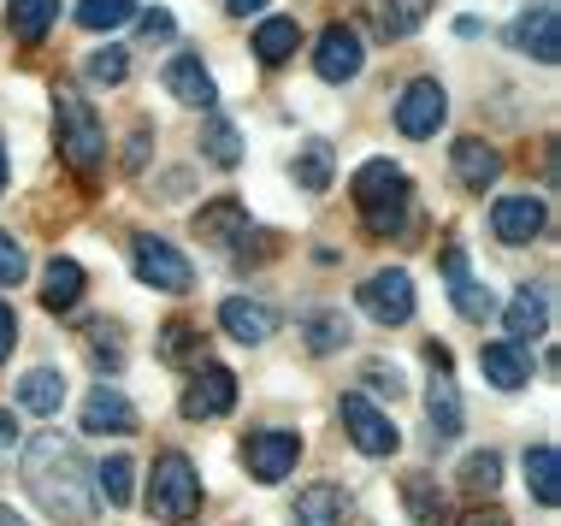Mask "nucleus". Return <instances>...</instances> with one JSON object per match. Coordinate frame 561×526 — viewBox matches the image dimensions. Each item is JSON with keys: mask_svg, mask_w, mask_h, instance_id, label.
Instances as JSON below:
<instances>
[{"mask_svg": "<svg viewBox=\"0 0 561 526\" xmlns=\"http://www.w3.org/2000/svg\"><path fill=\"white\" fill-rule=\"evenodd\" d=\"M24 485H30V498L42 503V515H54V521L83 526L95 515V479L83 468V449L71 438H59V432H36V438H30Z\"/></svg>", "mask_w": 561, "mask_h": 526, "instance_id": "nucleus-1", "label": "nucleus"}, {"mask_svg": "<svg viewBox=\"0 0 561 526\" xmlns=\"http://www.w3.org/2000/svg\"><path fill=\"white\" fill-rule=\"evenodd\" d=\"M355 207H360V225H367L373 237H397L408 225V178L402 167H390V160H367V167L355 172Z\"/></svg>", "mask_w": 561, "mask_h": 526, "instance_id": "nucleus-2", "label": "nucleus"}, {"mask_svg": "<svg viewBox=\"0 0 561 526\" xmlns=\"http://www.w3.org/2000/svg\"><path fill=\"white\" fill-rule=\"evenodd\" d=\"M54 130H59V155L83 178H95L101 160H107V130H101L95 107H89L78 89H54Z\"/></svg>", "mask_w": 561, "mask_h": 526, "instance_id": "nucleus-3", "label": "nucleus"}, {"mask_svg": "<svg viewBox=\"0 0 561 526\" xmlns=\"http://www.w3.org/2000/svg\"><path fill=\"white\" fill-rule=\"evenodd\" d=\"M148 508L165 521V526H184L202 515V479H195V461L165 449L154 461V479H148Z\"/></svg>", "mask_w": 561, "mask_h": 526, "instance_id": "nucleus-4", "label": "nucleus"}, {"mask_svg": "<svg viewBox=\"0 0 561 526\" xmlns=\"http://www.w3.org/2000/svg\"><path fill=\"white\" fill-rule=\"evenodd\" d=\"M337 414H343L348 444H355L360 456H397V449H402L397 420H390L385 409H373V397H360V390H348V397L337 402Z\"/></svg>", "mask_w": 561, "mask_h": 526, "instance_id": "nucleus-5", "label": "nucleus"}, {"mask_svg": "<svg viewBox=\"0 0 561 526\" xmlns=\"http://www.w3.org/2000/svg\"><path fill=\"white\" fill-rule=\"evenodd\" d=\"M130 266H136V278H142V284L172 290V296L195 284V266L172 243H165V237H136V243H130Z\"/></svg>", "mask_w": 561, "mask_h": 526, "instance_id": "nucleus-6", "label": "nucleus"}, {"mask_svg": "<svg viewBox=\"0 0 561 526\" xmlns=\"http://www.w3.org/2000/svg\"><path fill=\"white\" fill-rule=\"evenodd\" d=\"M296 456H301V438H296V432H284V426H261V432H249V444H242V461H249V473L261 479V485L290 479Z\"/></svg>", "mask_w": 561, "mask_h": 526, "instance_id": "nucleus-7", "label": "nucleus"}, {"mask_svg": "<svg viewBox=\"0 0 561 526\" xmlns=\"http://www.w3.org/2000/svg\"><path fill=\"white\" fill-rule=\"evenodd\" d=\"M444 118H449V95H444V83H437V78H414L402 89V101H397V130H402V137L426 142V137H437Z\"/></svg>", "mask_w": 561, "mask_h": 526, "instance_id": "nucleus-8", "label": "nucleus"}, {"mask_svg": "<svg viewBox=\"0 0 561 526\" xmlns=\"http://www.w3.org/2000/svg\"><path fill=\"white\" fill-rule=\"evenodd\" d=\"M355 302L367 308L378 325H408V320H414V278H408L402 266H390V273H373V278L355 290Z\"/></svg>", "mask_w": 561, "mask_h": 526, "instance_id": "nucleus-9", "label": "nucleus"}, {"mask_svg": "<svg viewBox=\"0 0 561 526\" xmlns=\"http://www.w3.org/2000/svg\"><path fill=\"white\" fill-rule=\"evenodd\" d=\"M508 42H514V54L538 59V66H556V59H561V19H556V0H538V7H526L520 19L508 24Z\"/></svg>", "mask_w": 561, "mask_h": 526, "instance_id": "nucleus-10", "label": "nucleus"}, {"mask_svg": "<svg viewBox=\"0 0 561 526\" xmlns=\"http://www.w3.org/2000/svg\"><path fill=\"white\" fill-rule=\"evenodd\" d=\"M237 409V373L231 367H214V361H202L195 367V379L184 390V414L190 420H219Z\"/></svg>", "mask_w": 561, "mask_h": 526, "instance_id": "nucleus-11", "label": "nucleus"}, {"mask_svg": "<svg viewBox=\"0 0 561 526\" xmlns=\"http://www.w3.org/2000/svg\"><path fill=\"white\" fill-rule=\"evenodd\" d=\"M432 390H426V420H432V444H455L461 438V397H455V379H449V350L432 343Z\"/></svg>", "mask_w": 561, "mask_h": 526, "instance_id": "nucleus-12", "label": "nucleus"}, {"mask_svg": "<svg viewBox=\"0 0 561 526\" xmlns=\"http://www.w3.org/2000/svg\"><path fill=\"white\" fill-rule=\"evenodd\" d=\"M360 36L348 24H325L320 30V42H313V71H320L325 83H348V78H360Z\"/></svg>", "mask_w": 561, "mask_h": 526, "instance_id": "nucleus-13", "label": "nucleus"}, {"mask_svg": "<svg viewBox=\"0 0 561 526\" xmlns=\"http://www.w3.org/2000/svg\"><path fill=\"white\" fill-rule=\"evenodd\" d=\"M491 231H496V243H508V249L533 243V237L543 231V202L533 190H526V195H503V202L491 207Z\"/></svg>", "mask_w": 561, "mask_h": 526, "instance_id": "nucleus-14", "label": "nucleus"}, {"mask_svg": "<svg viewBox=\"0 0 561 526\" xmlns=\"http://www.w3.org/2000/svg\"><path fill=\"white\" fill-rule=\"evenodd\" d=\"M444 273H449V302H455V313H461V320H491V313H496V296L484 290L473 273H467V249H449V254H444Z\"/></svg>", "mask_w": 561, "mask_h": 526, "instance_id": "nucleus-15", "label": "nucleus"}, {"mask_svg": "<svg viewBox=\"0 0 561 526\" xmlns=\"http://www.w3.org/2000/svg\"><path fill=\"white\" fill-rule=\"evenodd\" d=\"M479 373L496 390H520L526 379H533V355H526V343L496 338V343H484V350H479Z\"/></svg>", "mask_w": 561, "mask_h": 526, "instance_id": "nucleus-16", "label": "nucleus"}, {"mask_svg": "<svg viewBox=\"0 0 561 526\" xmlns=\"http://www.w3.org/2000/svg\"><path fill=\"white\" fill-rule=\"evenodd\" d=\"M219 325H225V338H237L242 350H254V343H266L278 332V313L266 302H249V296H231V302L219 308Z\"/></svg>", "mask_w": 561, "mask_h": 526, "instance_id": "nucleus-17", "label": "nucleus"}, {"mask_svg": "<svg viewBox=\"0 0 561 526\" xmlns=\"http://www.w3.org/2000/svg\"><path fill=\"white\" fill-rule=\"evenodd\" d=\"M449 155H455V178H461V190H473V195H484L496 178H503V155H496L484 137H461Z\"/></svg>", "mask_w": 561, "mask_h": 526, "instance_id": "nucleus-18", "label": "nucleus"}, {"mask_svg": "<svg viewBox=\"0 0 561 526\" xmlns=\"http://www.w3.org/2000/svg\"><path fill=\"white\" fill-rule=\"evenodd\" d=\"M195 237L202 243H219V249H231L249 237V207L237 202V195H219V202H207L202 214H195Z\"/></svg>", "mask_w": 561, "mask_h": 526, "instance_id": "nucleus-19", "label": "nucleus"}, {"mask_svg": "<svg viewBox=\"0 0 561 526\" xmlns=\"http://www.w3.org/2000/svg\"><path fill=\"white\" fill-rule=\"evenodd\" d=\"M83 432H136V409H130V397L118 385H95L89 390V402H83Z\"/></svg>", "mask_w": 561, "mask_h": 526, "instance_id": "nucleus-20", "label": "nucleus"}, {"mask_svg": "<svg viewBox=\"0 0 561 526\" xmlns=\"http://www.w3.org/2000/svg\"><path fill=\"white\" fill-rule=\"evenodd\" d=\"M165 89H172L184 107H202V113H214V101H219L214 78H207V66L195 54H178L172 66H165Z\"/></svg>", "mask_w": 561, "mask_h": 526, "instance_id": "nucleus-21", "label": "nucleus"}, {"mask_svg": "<svg viewBox=\"0 0 561 526\" xmlns=\"http://www.w3.org/2000/svg\"><path fill=\"white\" fill-rule=\"evenodd\" d=\"M78 302H83V266L71 261V254H54V261L42 266V308L71 313Z\"/></svg>", "mask_w": 561, "mask_h": 526, "instance_id": "nucleus-22", "label": "nucleus"}, {"mask_svg": "<svg viewBox=\"0 0 561 526\" xmlns=\"http://www.w3.org/2000/svg\"><path fill=\"white\" fill-rule=\"evenodd\" d=\"M503 325H508V338H514V343L538 338L543 325H550V290H543V284H526V290H514V302H508V313H503Z\"/></svg>", "mask_w": 561, "mask_h": 526, "instance_id": "nucleus-23", "label": "nucleus"}, {"mask_svg": "<svg viewBox=\"0 0 561 526\" xmlns=\"http://www.w3.org/2000/svg\"><path fill=\"white\" fill-rule=\"evenodd\" d=\"M343 515H348V498L337 485H325V479L296 498V526H343Z\"/></svg>", "mask_w": 561, "mask_h": 526, "instance_id": "nucleus-24", "label": "nucleus"}, {"mask_svg": "<svg viewBox=\"0 0 561 526\" xmlns=\"http://www.w3.org/2000/svg\"><path fill=\"white\" fill-rule=\"evenodd\" d=\"M19 402H24L30 414H42V420H48V414H59V409H66V379H59L54 367H36V373H24V379H19Z\"/></svg>", "mask_w": 561, "mask_h": 526, "instance_id": "nucleus-25", "label": "nucleus"}, {"mask_svg": "<svg viewBox=\"0 0 561 526\" xmlns=\"http://www.w3.org/2000/svg\"><path fill=\"white\" fill-rule=\"evenodd\" d=\"M54 19H59V0H12L7 7V30L24 42V48H36Z\"/></svg>", "mask_w": 561, "mask_h": 526, "instance_id": "nucleus-26", "label": "nucleus"}, {"mask_svg": "<svg viewBox=\"0 0 561 526\" xmlns=\"http://www.w3.org/2000/svg\"><path fill=\"white\" fill-rule=\"evenodd\" d=\"M526 485L543 508L561 503V461H556V444H533L526 449Z\"/></svg>", "mask_w": 561, "mask_h": 526, "instance_id": "nucleus-27", "label": "nucleus"}, {"mask_svg": "<svg viewBox=\"0 0 561 526\" xmlns=\"http://www.w3.org/2000/svg\"><path fill=\"white\" fill-rule=\"evenodd\" d=\"M301 48V24L296 19H261L254 24V54L266 59V66H284Z\"/></svg>", "mask_w": 561, "mask_h": 526, "instance_id": "nucleus-28", "label": "nucleus"}, {"mask_svg": "<svg viewBox=\"0 0 561 526\" xmlns=\"http://www.w3.org/2000/svg\"><path fill=\"white\" fill-rule=\"evenodd\" d=\"M402 503H408V515H414L420 526H437V521L449 515L444 491H437V485H432L426 473H408V479H402Z\"/></svg>", "mask_w": 561, "mask_h": 526, "instance_id": "nucleus-29", "label": "nucleus"}, {"mask_svg": "<svg viewBox=\"0 0 561 526\" xmlns=\"http://www.w3.org/2000/svg\"><path fill=\"white\" fill-rule=\"evenodd\" d=\"M202 155L214 160V167H237V160H242V137H237L231 118L207 113V125H202Z\"/></svg>", "mask_w": 561, "mask_h": 526, "instance_id": "nucleus-30", "label": "nucleus"}, {"mask_svg": "<svg viewBox=\"0 0 561 526\" xmlns=\"http://www.w3.org/2000/svg\"><path fill=\"white\" fill-rule=\"evenodd\" d=\"M420 19H426V0H378V7H373V30H378V36H408Z\"/></svg>", "mask_w": 561, "mask_h": 526, "instance_id": "nucleus-31", "label": "nucleus"}, {"mask_svg": "<svg viewBox=\"0 0 561 526\" xmlns=\"http://www.w3.org/2000/svg\"><path fill=\"white\" fill-rule=\"evenodd\" d=\"M461 485L473 491V498H491V491L503 485V456H496V449H473V456L461 461Z\"/></svg>", "mask_w": 561, "mask_h": 526, "instance_id": "nucleus-32", "label": "nucleus"}, {"mask_svg": "<svg viewBox=\"0 0 561 526\" xmlns=\"http://www.w3.org/2000/svg\"><path fill=\"white\" fill-rule=\"evenodd\" d=\"M95 491L107 498L113 508H125L136 498V468H130V456H113V461H101V473H95Z\"/></svg>", "mask_w": 561, "mask_h": 526, "instance_id": "nucleus-33", "label": "nucleus"}, {"mask_svg": "<svg viewBox=\"0 0 561 526\" xmlns=\"http://www.w3.org/2000/svg\"><path fill=\"white\" fill-rule=\"evenodd\" d=\"M160 361H172V367H190V361H202V332L184 320H172L160 332Z\"/></svg>", "mask_w": 561, "mask_h": 526, "instance_id": "nucleus-34", "label": "nucleus"}, {"mask_svg": "<svg viewBox=\"0 0 561 526\" xmlns=\"http://www.w3.org/2000/svg\"><path fill=\"white\" fill-rule=\"evenodd\" d=\"M296 184L308 190V195H320L331 184V142H308L296 155Z\"/></svg>", "mask_w": 561, "mask_h": 526, "instance_id": "nucleus-35", "label": "nucleus"}, {"mask_svg": "<svg viewBox=\"0 0 561 526\" xmlns=\"http://www.w3.org/2000/svg\"><path fill=\"white\" fill-rule=\"evenodd\" d=\"M130 19H136V0H83V7H78L83 30H118Z\"/></svg>", "mask_w": 561, "mask_h": 526, "instance_id": "nucleus-36", "label": "nucleus"}, {"mask_svg": "<svg viewBox=\"0 0 561 526\" xmlns=\"http://www.w3.org/2000/svg\"><path fill=\"white\" fill-rule=\"evenodd\" d=\"M337 343H348V320H343V313H313V320H308V350L331 355Z\"/></svg>", "mask_w": 561, "mask_h": 526, "instance_id": "nucleus-37", "label": "nucleus"}, {"mask_svg": "<svg viewBox=\"0 0 561 526\" xmlns=\"http://www.w3.org/2000/svg\"><path fill=\"white\" fill-rule=\"evenodd\" d=\"M89 78L95 83H125L130 78V54L125 48H95L89 54Z\"/></svg>", "mask_w": 561, "mask_h": 526, "instance_id": "nucleus-38", "label": "nucleus"}, {"mask_svg": "<svg viewBox=\"0 0 561 526\" xmlns=\"http://www.w3.org/2000/svg\"><path fill=\"white\" fill-rule=\"evenodd\" d=\"M30 273V254H24V243L12 231H0V284H19Z\"/></svg>", "mask_w": 561, "mask_h": 526, "instance_id": "nucleus-39", "label": "nucleus"}, {"mask_svg": "<svg viewBox=\"0 0 561 526\" xmlns=\"http://www.w3.org/2000/svg\"><path fill=\"white\" fill-rule=\"evenodd\" d=\"M172 30H178V24H172V12H165V7L142 12V36H148V42H154V36H172Z\"/></svg>", "mask_w": 561, "mask_h": 526, "instance_id": "nucleus-40", "label": "nucleus"}, {"mask_svg": "<svg viewBox=\"0 0 561 526\" xmlns=\"http://www.w3.org/2000/svg\"><path fill=\"white\" fill-rule=\"evenodd\" d=\"M12 343H19V313H12L7 302H0V361L12 355Z\"/></svg>", "mask_w": 561, "mask_h": 526, "instance_id": "nucleus-41", "label": "nucleus"}, {"mask_svg": "<svg viewBox=\"0 0 561 526\" xmlns=\"http://www.w3.org/2000/svg\"><path fill=\"white\" fill-rule=\"evenodd\" d=\"M142 160H148V125H136V137H130V155H125V167H130V172H142Z\"/></svg>", "mask_w": 561, "mask_h": 526, "instance_id": "nucleus-42", "label": "nucleus"}, {"mask_svg": "<svg viewBox=\"0 0 561 526\" xmlns=\"http://www.w3.org/2000/svg\"><path fill=\"white\" fill-rule=\"evenodd\" d=\"M367 385H373V390H390V397H397V390H402L397 367H390V373H385V367H367Z\"/></svg>", "mask_w": 561, "mask_h": 526, "instance_id": "nucleus-43", "label": "nucleus"}, {"mask_svg": "<svg viewBox=\"0 0 561 526\" xmlns=\"http://www.w3.org/2000/svg\"><path fill=\"white\" fill-rule=\"evenodd\" d=\"M461 526H508V521L496 515V508H467V515H461Z\"/></svg>", "mask_w": 561, "mask_h": 526, "instance_id": "nucleus-44", "label": "nucleus"}, {"mask_svg": "<svg viewBox=\"0 0 561 526\" xmlns=\"http://www.w3.org/2000/svg\"><path fill=\"white\" fill-rule=\"evenodd\" d=\"M225 12H237V19H254V12H266V0H225Z\"/></svg>", "mask_w": 561, "mask_h": 526, "instance_id": "nucleus-45", "label": "nucleus"}, {"mask_svg": "<svg viewBox=\"0 0 561 526\" xmlns=\"http://www.w3.org/2000/svg\"><path fill=\"white\" fill-rule=\"evenodd\" d=\"M12 432H19V426H12V414L0 409V444H12Z\"/></svg>", "mask_w": 561, "mask_h": 526, "instance_id": "nucleus-46", "label": "nucleus"}, {"mask_svg": "<svg viewBox=\"0 0 561 526\" xmlns=\"http://www.w3.org/2000/svg\"><path fill=\"white\" fill-rule=\"evenodd\" d=\"M0 526H24V515H19V508H7V503H0Z\"/></svg>", "mask_w": 561, "mask_h": 526, "instance_id": "nucleus-47", "label": "nucleus"}, {"mask_svg": "<svg viewBox=\"0 0 561 526\" xmlns=\"http://www.w3.org/2000/svg\"><path fill=\"white\" fill-rule=\"evenodd\" d=\"M0 190H7V148H0Z\"/></svg>", "mask_w": 561, "mask_h": 526, "instance_id": "nucleus-48", "label": "nucleus"}]
</instances>
